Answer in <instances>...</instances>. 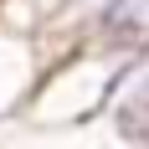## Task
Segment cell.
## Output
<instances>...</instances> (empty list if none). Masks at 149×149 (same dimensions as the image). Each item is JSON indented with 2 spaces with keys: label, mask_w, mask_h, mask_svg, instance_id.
Here are the masks:
<instances>
[{
  "label": "cell",
  "mask_w": 149,
  "mask_h": 149,
  "mask_svg": "<svg viewBox=\"0 0 149 149\" xmlns=\"http://www.w3.org/2000/svg\"><path fill=\"white\" fill-rule=\"evenodd\" d=\"M67 46H88L93 57L123 67L134 52L149 46V0H103V5L67 36Z\"/></svg>",
  "instance_id": "2"
},
{
  "label": "cell",
  "mask_w": 149,
  "mask_h": 149,
  "mask_svg": "<svg viewBox=\"0 0 149 149\" xmlns=\"http://www.w3.org/2000/svg\"><path fill=\"white\" fill-rule=\"evenodd\" d=\"M108 82H113V62L93 57L88 46H67L62 57L41 62L31 93L21 98V118L31 129H77L98 118Z\"/></svg>",
  "instance_id": "1"
},
{
  "label": "cell",
  "mask_w": 149,
  "mask_h": 149,
  "mask_svg": "<svg viewBox=\"0 0 149 149\" xmlns=\"http://www.w3.org/2000/svg\"><path fill=\"white\" fill-rule=\"evenodd\" d=\"M98 118L108 123V139L123 149H149V46L113 67V82L103 93Z\"/></svg>",
  "instance_id": "3"
}]
</instances>
